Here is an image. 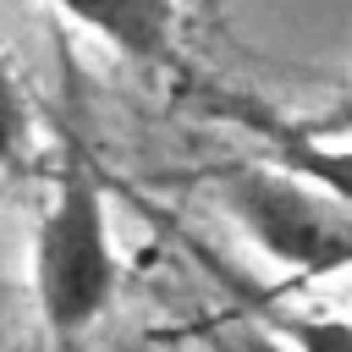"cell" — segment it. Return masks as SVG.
I'll return each instance as SVG.
<instances>
[{"label": "cell", "mask_w": 352, "mask_h": 352, "mask_svg": "<svg viewBox=\"0 0 352 352\" xmlns=\"http://www.w3.org/2000/svg\"><path fill=\"white\" fill-rule=\"evenodd\" d=\"M33 286H38V314L50 336L66 346L77 341L116 292V248H110V220H104V192L88 165H72L38 220L33 242Z\"/></svg>", "instance_id": "cell-1"}, {"label": "cell", "mask_w": 352, "mask_h": 352, "mask_svg": "<svg viewBox=\"0 0 352 352\" xmlns=\"http://www.w3.org/2000/svg\"><path fill=\"white\" fill-rule=\"evenodd\" d=\"M214 187L231 220L275 264H292L302 275L352 270V209H341L302 176L280 165H242V170H226Z\"/></svg>", "instance_id": "cell-2"}, {"label": "cell", "mask_w": 352, "mask_h": 352, "mask_svg": "<svg viewBox=\"0 0 352 352\" xmlns=\"http://www.w3.org/2000/svg\"><path fill=\"white\" fill-rule=\"evenodd\" d=\"M72 22L99 33L110 50L126 60H165L170 33H176V6L170 0H55Z\"/></svg>", "instance_id": "cell-3"}, {"label": "cell", "mask_w": 352, "mask_h": 352, "mask_svg": "<svg viewBox=\"0 0 352 352\" xmlns=\"http://www.w3.org/2000/svg\"><path fill=\"white\" fill-rule=\"evenodd\" d=\"M258 132H264L280 170L302 176L308 187H319L324 198L352 209V148H341L336 138H314L302 126H280V121H258Z\"/></svg>", "instance_id": "cell-4"}, {"label": "cell", "mask_w": 352, "mask_h": 352, "mask_svg": "<svg viewBox=\"0 0 352 352\" xmlns=\"http://www.w3.org/2000/svg\"><path fill=\"white\" fill-rule=\"evenodd\" d=\"M270 336L292 352H352V319L336 314H275Z\"/></svg>", "instance_id": "cell-5"}, {"label": "cell", "mask_w": 352, "mask_h": 352, "mask_svg": "<svg viewBox=\"0 0 352 352\" xmlns=\"http://www.w3.org/2000/svg\"><path fill=\"white\" fill-rule=\"evenodd\" d=\"M28 143H33V110H28L22 82L11 77V66L0 60V170L22 165L28 160Z\"/></svg>", "instance_id": "cell-6"}, {"label": "cell", "mask_w": 352, "mask_h": 352, "mask_svg": "<svg viewBox=\"0 0 352 352\" xmlns=\"http://www.w3.org/2000/svg\"><path fill=\"white\" fill-rule=\"evenodd\" d=\"M302 132H314V138H352V77H346L341 99H336V104H330L324 116L302 121Z\"/></svg>", "instance_id": "cell-7"}, {"label": "cell", "mask_w": 352, "mask_h": 352, "mask_svg": "<svg viewBox=\"0 0 352 352\" xmlns=\"http://www.w3.org/2000/svg\"><path fill=\"white\" fill-rule=\"evenodd\" d=\"M214 346H220V352H280V341H275L270 330H253V324H226V330L214 336Z\"/></svg>", "instance_id": "cell-8"}]
</instances>
